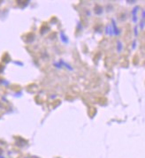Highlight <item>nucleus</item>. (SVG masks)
Returning a JSON list of instances; mask_svg holds the SVG:
<instances>
[]
</instances>
